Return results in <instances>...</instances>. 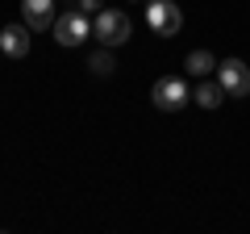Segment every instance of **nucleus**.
Here are the masks:
<instances>
[{"mask_svg":"<svg viewBox=\"0 0 250 234\" xmlns=\"http://www.w3.org/2000/svg\"><path fill=\"white\" fill-rule=\"evenodd\" d=\"M0 59H4V50H0Z\"/></svg>","mask_w":250,"mask_h":234,"instance_id":"nucleus-12","label":"nucleus"},{"mask_svg":"<svg viewBox=\"0 0 250 234\" xmlns=\"http://www.w3.org/2000/svg\"><path fill=\"white\" fill-rule=\"evenodd\" d=\"M71 4H75V0H71Z\"/></svg>","mask_w":250,"mask_h":234,"instance_id":"nucleus-13","label":"nucleus"},{"mask_svg":"<svg viewBox=\"0 0 250 234\" xmlns=\"http://www.w3.org/2000/svg\"><path fill=\"white\" fill-rule=\"evenodd\" d=\"M88 71L92 75H100V80H104V75H113L117 71V59H113V46H104V50H96L88 59Z\"/></svg>","mask_w":250,"mask_h":234,"instance_id":"nucleus-10","label":"nucleus"},{"mask_svg":"<svg viewBox=\"0 0 250 234\" xmlns=\"http://www.w3.org/2000/svg\"><path fill=\"white\" fill-rule=\"evenodd\" d=\"M184 71H192V75H208V71H217V59L208 50H192L184 59Z\"/></svg>","mask_w":250,"mask_h":234,"instance_id":"nucleus-9","label":"nucleus"},{"mask_svg":"<svg viewBox=\"0 0 250 234\" xmlns=\"http://www.w3.org/2000/svg\"><path fill=\"white\" fill-rule=\"evenodd\" d=\"M21 17L29 29H54V0H21Z\"/></svg>","mask_w":250,"mask_h":234,"instance_id":"nucleus-6","label":"nucleus"},{"mask_svg":"<svg viewBox=\"0 0 250 234\" xmlns=\"http://www.w3.org/2000/svg\"><path fill=\"white\" fill-rule=\"evenodd\" d=\"M0 50L9 59H25L29 54V25H4L0 29Z\"/></svg>","mask_w":250,"mask_h":234,"instance_id":"nucleus-7","label":"nucleus"},{"mask_svg":"<svg viewBox=\"0 0 250 234\" xmlns=\"http://www.w3.org/2000/svg\"><path fill=\"white\" fill-rule=\"evenodd\" d=\"M150 100L163 109V113H175V109H184V100H188V84L179 80V75H163V80H154Z\"/></svg>","mask_w":250,"mask_h":234,"instance_id":"nucleus-4","label":"nucleus"},{"mask_svg":"<svg viewBox=\"0 0 250 234\" xmlns=\"http://www.w3.org/2000/svg\"><path fill=\"white\" fill-rule=\"evenodd\" d=\"M146 25L159 38H175L179 29H184V13H179L175 0H150V4H146Z\"/></svg>","mask_w":250,"mask_h":234,"instance_id":"nucleus-2","label":"nucleus"},{"mask_svg":"<svg viewBox=\"0 0 250 234\" xmlns=\"http://www.w3.org/2000/svg\"><path fill=\"white\" fill-rule=\"evenodd\" d=\"M217 80H221V88L229 92V96H250V67L242 63V59H225V63H217Z\"/></svg>","mask_w":250,"mask_h":234,"instance_id":"nucleus-5","label":"nucleus"},{"mask_svg":"<svg viewBox=\"0 0 250 234\" xmlns=\"http://www.w3.org/2000/svg\"><path fill=\"white\" fill-rule=\"evenodd\" d=\"M100 4H104V0H75V9L88 13V17H92V13H100Z\"/></svg>","mask_w":250,"mask_h":234,"instance_id":"nucleus-11","label":"nucleus"},{"mask_svg":"<svg viewBox=\"0 0 250 234\" xmlns=\"http://www.w3.org/2000/svg\"><path fill=\"white\" fill-rule=\"evenodd\" d=\"M192 96H196V105H205V109H221V100L229 96V92L221 88V80H208V75H200V84H196V92H192Z\"/></svg>","mask_w":250,"mask_h":234,"instance_id":"nucleus-8","label":"nucleus"},{"mask_svg":"<svg viewBox=\"0 0 250 234\" xmlns=\"http://www.w3.org/2000/svg\"><path fill=\"white\" fill-rule=\"evenodd\" d=\"M92 34L100 38V46H121V42H129V34H134V21H129V13H121V9H100Z\"/></svg>","mask_w":250,"mask_h":234,"instance_id":"nucleus-1","label":"nucleus"},{"mask_svg":"<svg viewBox=\"0 0 250 234\" xmlns=\"http://www.w3.org/2000/svg\"><path fill=\"white\" fill-rule=\"evenodd\" d=\"M88 34H92L88 13L71 9V13H62V17H54V42H59V46H80Z\"/></svg>","mask_w":250,"mask_h":234,"instance_id":"nucleus-3","label":"nucleus"}]
</instances>
